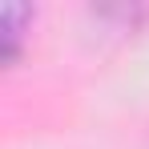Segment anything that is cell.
<instances>
[{
    "label": "cell",
    "instance_id": "6da1fadb",
    "mask_svg": "<svg viewBox=\"0 0 149 149\" xmlns=\"http://www.w3.org/2000/svg\"><path fill=\"white\" fill-rule=\"evenodd\" d=\"M32 20V12L20 8V4H8L4 8V16H0V32H4V61H12L16 49H20V24Z\"/></svg>",
    "mask_w": 149,
    "mask_h": 149
}]
</instances>
